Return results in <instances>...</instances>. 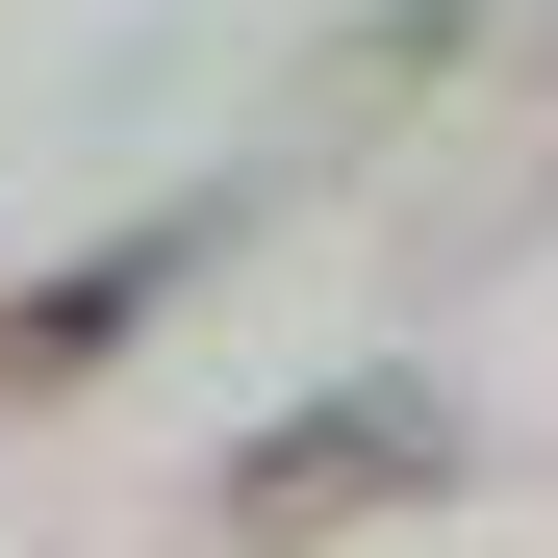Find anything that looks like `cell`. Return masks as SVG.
<instances>
[{"instance_id": "6da1fadb", "label": "cell", "mask_w": 558, "mask_h": 558, "mask_svg": "<svg viewBox=\"0 0 558 558\" xmlns=\"http://www.w3.org/2000/svg\"><path fill=\"white\" fill-rule=\"evenodd\" d=\"M432 483H457V407H432V381H330V407H279V432L229 457V533H254V558H330L355 508H432Z\"/></svg>"}, {"instance_id": "7a4b0ae2", "label": "cell", "mask_w": 558, "mask_h": 558, "mask_svg": "<svg viewBox=\"0 0 558 558\" xmlns=\"http://www.w3.org/2000/svg\"><path fill=\"white\" fill-rule=\"evenodd\" d=\"M178 279H204V229H128V254H76V279H26V305H0V407H51V381H102V355L178 305Z\"/></svg>"}]
</instances>
